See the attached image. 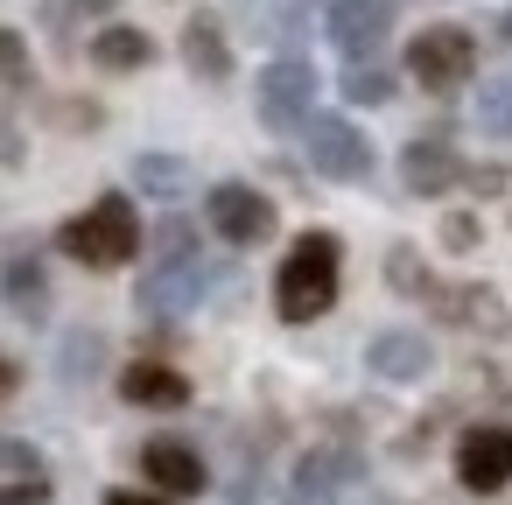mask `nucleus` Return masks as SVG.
<instances>
[{"label":"nucleus","mask_w":512,"mask_h":505,"mask_svg":"<svg viewBox=\"0 0 512 505\" xmlns=\"http://www.w3.org/2000/svg\"><path fill=\"white\" fill-rule=\"evenodd\" d=\"M337 267H344V246L330 232H302L274 274V309L281 323H316L330 302H337Z\"/></svg>","instance_id":"obj_1"},{"label":"nucleus","mask_w":512,"mask_h":505,"mask_svg":"<svg viewBox=\"0 0 512 505\" xmlns=\"http://www.w3.org/2000/svg\"><path fill=\"white\" fill-rule=\"evenodd\" d=\"M57 246H64L78 267H127V260L141 253V218H134L127 197H99L92 211H78V218L57 232Z\"/></svg>","instance_id":"obj_2"},{"label":"nucleus","mask_w":512,"mask_h":505,"mask_svg":"<svg viewBox=\"0 0 512 505\" xmlns=\"http://www.w3.org/2000/svg\"><path fill=\"white\" fill-rule=\"evenodd\" d=\"M302 134H309V169H316V176H330V183H365V176H372V141H365L351 120L309 113Z\"/></svg>","instance_id":"obj_3"},{"label":"nucleus","mask_w":512,"mask_h":505,"mask_svg":"<svg viewBox=\"0 0 512 505\" xmlns=\"http://www.w3.org/2000/svg\"><path fill=\"white\" fill-rule=\"evenodd\" d=\"M407 71H414V85H428V92H456L470 71H477V43L463 36V29H421L414 43H407Z\"/></svg>","instance_id":"obj_4"},{"label":"nucleus","mask_w":512,"mask_h":505,"mask_svg":"<svg viewBox=\"0 0 512 505\" xmlns=\"http://www.w3.org/2000/svg\"><path fill=\"white\" fill-rule=\"evenodd\" d=\"M309 99H316V64H309V57H274V64L260 71V120H267L274 134L302 127V120H309Z\"/></svg>","instance_id":"obj_5"},{"label":"nucleus","mask_w":512,"mask_h":505,"mask_svg":"<svg viewBox=\"0 0 512 505\" xmlns=\"http://www.w3.org/2000/svg\"><path fill=\"white\" fill-rule=\"evenodd\" d=\"M204 211H211V232L232 239V246H260V239H274V204H267L253 183H218V190L204 197Z\"/></svg>","instance_id":"obj_6"},{"label":"nucleus","mask_w":512,"mask_h":505,"mask_svg":"<svg viewBox=\"0 0 512 505\" xmlns=\"http://www.w3.org/2000/svg\"><path fill=\"white\" fill-rule=\"evenodd\" d=\"M386 29H393V0H330V43L351 64H365L386 43Z\"/></svg>","instance_id":"obj_7"},{"label":"nucleus","mask_w":512,"mask_h":505,"mask_svg":"<svg viewBox=\"0 0 512 505\" xmlns=\"http://www.w3.org/2000/svg\"><path fill=\"white\" fill-rule=\"evenodd\" d=\"M204 302V260L190 253V260H162V267H148L141 274V309L148 316H190Z\"/></svg>","instance_id":"obj_8"},{"label":"nucleus","mask_w":512,"mask_h":505,"mask_svg":"<svg viewBox=\"0 0 512 505\" xmlns=\"http://www.w3.org/2000/svg\"><path fill=\"white\" fill-rule=\"evenodd\" d=\"M456 477L470 491H505L512 484V428H470L456 442Z\"/></svg>","instance_id":"obj_9"},{"label":"nucleus","mask_w":512,"mask_h":505,"mask_svg":"<svg viewBox=\"0 0 512 505\" xmlns=\"http://www.w3.org/2000/svg\"><path fill=\"white\" fill-rule=\"evenodd\" d=\"M365 365H372V379H393V386H407V379H428V365H435V344H428L421 330H379V337L365 344Z\"/></svg>","instance_id":"obj_10"},{"label":"nucleus","mask_w":512,"mask_h":505,"mask_svg":"<svg viewBox=\"0 0 512 505\" xmlns=\"http://www.w3.org/2000/svg\"><path fill=\"white\" fill-rule=\"evenodd\" d=\"M141 470H148V484H155L162 498L204 491V456H197L190 442H176V435H155V442L141 449Z\"/></svg>","instance_id":"obj_11"},{"label":"nucleus","mask_w":512,"mask_h":505,"mask_svg":"<svg viewBox=\"0 0 512 505\" xmlns=\"http://www.w3.org/2000/svg\"><path fill=\"white\" fill-rule=\"evenodd\" d=\"M428 302H435L456 330H477V337H505V323H512L491 288H428Z\"/></svg>","instance_id":"obj_12"},{"label":"nucleus","mask_w":512,"mask_h":505,"mask_svg":"<svg viewBox=\"0 0 512 505\" xmlns=\"http://www.w3.org/2000/svg\"><path fill=\"white\" fill-rule=\"evenodd\" d=\"M183 64H190V78H204V85H225V78H232V43H225V29H218L211 15H190V29H183Z\"/></svg>","instance_id":"obj_13"},{"label":"nucleus","mask_w":512,"mask_h":505,"mask_svg":"<svg viewBox=\"0 0 512 505\" xmlns=\"http://www.w3.org/2000/svg\"><path fill=\"white\" fill-rule=\"evenodd\" d=\"M344 477H351V456H337V449H309V456L295 463V477H288V505H330Z\"/></svg>","instance_id":"obj_14"},{"label":"nucleus","mask_w":512,"mask_h":505,"mask_svg":"<svg viewBox=\"0 0 512 505\" xmlns=\"http://www.w3.org/2000/svg\"><path fill=\"white\" fill-rule=\"evenodd\" d=\"M463 176V162L442 148V141H414L407 155H400V183L414 190V197H435V190H449Z\"/></svg>","instance_id":"obj_15"},{"label":"nucleus","mask_w":512,"mask_h":505,"mask_svg":"<svg viewBox=\"0 0 512 505\" xmlns=\"http://www.w3.org/2000/svg\"><path fill=\"white\" fill-rule=\"evenodd\" d=\"M120 400H134V407H183L190 379L176 365H127L120 372Z\"/></svg>","instance_id":"obj_16"},{"label":"nucleus","mask_w":512,"mask_h":505,"mask_svg":"<svg viewBox=\"0 0 512 505\" xmlns=\"http://www.w3.org/2000/svg\"><path fill=\"white\" fill-rule=\"evenodd\" d=\"M92 64H99V71H141V64H155V43L120 22V29H99V36H92Z\"/></svg>","instance_id":"obj_17"},{"label":"nucleus","mask_w":512,"mask_h":505,"mask_svg":"<svg viewBox=\"0 0 512 505\" xmlns=\"http://www.w3.org/2000/svg\"><path fill=\"white\" fill-rule=\"evenodd\" d=\"M0 295H8L22 316H43V302H50L43 267H36V260H8V267H0Z\"/></svg>","instance_id":"obj_18"},{"label":"nucleus","mask_w":512,"mask_h":505,"mask_svg":"<svg viewBox=\"0 0 512 505\" xmlns=\"http://www.w3.org/2000/svg\"><path fill=\"white\" fill-rule=\"evenodd\" d=\"M134 183L148 197H176L190 183V169H183V155H134Z\"/></svg>","instance_id":"obj_19"},{"label":"nucleus","mask_w":512,"mask_h":505,"mask_svg":"<svg viewBox=\"0 0 512 505\" xmlns=\"http://www.w3.org/2000/svg\"><path fill=\"white\" fill-rule=\"evenodd\" d=\"M344 99L351 106H386L393 99V71H379L372 57L365 64H344Z\"/></svg>","instance_id":"obj_20"},{"label":"nucleus","mask_w":512,"mask_h":505,"mask_svg":"<svg viewBox=\"0 0 512 505\" xmlns=\"http://www.w3.org/2000/svg\"><path fill=\"white\" fill-rule=\"evenodd\" d=\"M99 358H106V337H99V330H71L64 351H57V372H64V379H92Z\"/></svg>","instance_id":"obj_21"},{"label":"nucleus","mask_w":512,"mask_h":505,"mask_svg":"<svg viewBox=\"0 0 512 505\" xmlns=\"http://www.w3.org/2000/svg\"><path fill=\"white\" fill-rule=\"evenodd\" d=\"M477 127H484L491 141H512V78H491V85L477 92Z\"/></svg>","instance_id":"obj_22"},{"label":"nucleus","mask_w":512,"mask_h":505,"mask_svg":"<svg viewBox=\"0 0 512 505\" xmlns=\"http://www.w3.org/2000/svg\"><path fill=\"white\" fill-rule=\"evenodd\" d=\"M22 85H29V43L0 29V92H22Z\"/></svg>","instance_id":"obj_23"},{"label":"nucleus","mask_w":512,"mask_h":505,"mask_svg":"<svg viewBox=\"0 0 512 505\" xmlns=\"http://www.w3.org/2000/svg\"><path fill=\"white\" fill-rule=\"evenodd\" d=\"M386 281H393L400 295H428V274H421L414 246H393V253H386Z\"/></svg>","instance_id":"obj_24"},{"label":"nucleus","mask_w":512,"mask_h":505,"mask_svg":"<svg viewBox=\"0 0 512 505\" xmlns=\"http://www.w3.org/2000/svg\"><path fill=\"white\" fill-rule=\"evenodd\" d=\"M0 470H22V477H43V456L29 442H0Z\"/></svg>","instance_id":"obj_25"},{"label":"nucleus","mask_w":512,"mask_h":505,"mask_svg":"<svg viewBox=\"0 0 512 505\" xmlns=\"http://www.w3.org/2000/svg\"><path fill=\"white\" fill-rule=\"evenodd\" d=\"M50 498V484L43 477H15V484H0V505H43Z\"/></svg>","instance_id":"obj_26"},{"label":"nucleus","mask_w":512,"mask_h":505,"mask_svg":"<svg viewBox=\"0 0 512 505\" xmlns=\"http://www.w3.org/2000/svg\"><path fill=\"white\" fill-rule=\"evenodd\" d=\"M442 239H449V246H477V225H470V218H449Z\"/></svg>","instance_id":"obj_27"},{"label":"nucleus","mask_w":512,"mask_h":505,"mask_svg":"<svg viewBox=\"0 0 512 505\" xmlns=\"http://www.w3.org/2000/svg\"><path fill=\"white\" fill-rule=\"evenodd\" d=\"M106 505H169L162 491H106Z\"/></svg>","instance_id":"obj_28"},{"label":"nucleus","mask_w":512,"mask_h":505,"mask_svg":"<svg viewBox=\"0 0 512 505\" xmlns=\"http://www.w3.org/2000/svg\"><path fill=\"white\" fill-rule=\"evenodd\" d=\"M0 162H8V169H15V162H22V134H15V127H8V120H0Z\"/></svg>","instance_id":"obj_29"},{"label":"nucleus","mask_w":512,"mask_h":505,"mask_svg":"<svg viewBox=\"0 0 512 505\" xmlns=\"http://www.w3.org/2000/svg\"><path fill=\"white\" fill-rule=\"evenodd\" d=\"M71 8L78 15H99V8H113V0H50V15H71Z\"/></svg>","instance_id":"obj_30"},{"label":"nucleus","mask_w":512,"mask_h":505,"mask_svg":"<svg viewBox=\"0 0 512 505\" xmlns=\"http://www.w3.org/2000/svg\"><path fill=\"white\" fill-rule=\"evenodd\" d=\"M8 393H15V365H8V358H0V400H8Z\"/></svg>","instance_id":"obj_31"},{"label":"nucleus","mask_w":512,"mask_h":505,"mask_svg":"<svg viewBox=\"0 0 512 505\" xmlns=\"http://www.w3.org/2000/svg\"><path fill=\"white\" fill-rule=\"evenodd\" d=\"M498 36H505V43H512V8H505V22H498Z\"/></svg>","instance_id":"obj_32"}]
</instances>
